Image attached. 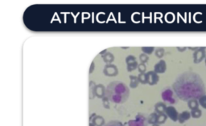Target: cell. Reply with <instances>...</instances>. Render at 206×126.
<instances>
[{"label": "cell", "mask_w": 206, "mask_h": 126, "mask_svg": "<svg viewBox=\"0 0 206 126\" xmlns=\"http://www.w3.org/2000/svg\"><path fill=\"white\" fill-rule=\"evenodd\" d=\"M173 89L179 98L184 101L197 100L205 95V84L202 80L193 72H185L180 75L173 84Z\"/></svg>", "instance_id": "cell-1"}, {"label": "cell", "mask_w": 206, "mask_h": 126, "mask_svg": "<svg viewBox=\"0 0 206 126\" xmlns=\"http://www.w3.org/2000/svg\"><path fill=\"white\" fill-rule=\"evenodd\" d=\"M206 58V51L205 48H199L193 53V62L199 64Z\"/></svg>", "instance_id": "cell-2"}, {"label": "cell", "mask_w": 206, "mask_h": 126, "mask_svg": "<svg viewBox=\"0 0 206 126\" xmlns=\"http://www.w3.org/2000/svg\"><path fill=\"white\" fill-rule=\"evenodd\" d=\"M146 74H147V82L149 85L153 86L158 84V82L159 81V76L156 72H154V71H150Z\"/></svg>", "instance_id": "cell-3"}, {"label": "cell", "mask_w": 206, "mask_h": 126, "mask_svg": "<svg viewBox=\"0 0 206 126\" xmlns=\"http://www.w3.org/2000/svg\"><path fill=\"white\" fill-rule=\"evenodd\" d=\"M165 114L168 116V117H169L170 119L172 120V121H174V122L178 120L179 113L177 112V110L175 109V107H173V106H168V107H167Z\"/></svg>", "instance_id": "cell-4"}, {"label": "cell", "mask_w": 206, "mask_h": 126, "mask_svg": "<svg viewBox=\"0 0 206 126\" xmlns=\"http://www.w3.org/2000/svg\"><path fill=\"white\" fill-rule=\"evenodd\" d=\"M126 62L127 64V71L128 72H132L134 69L138 68V62L136 61V58L134 55H129L126 59Z\"/></svg>", "instance_id": "cell-5"}, {"label": "cell", "mask_w": 206, "mask_h": 126, "mask_svg": "<svg viewBox=\"0 0 206 126\" xmlns=\"http://www.w3.org/2000/svg\"><path fill=\"white\" fill-rule=\"evenodd\" d=\"M167 70V64L164 60H160L159 61L154 64V72H156L157 74H163Z\"/></svg>", "instance_id": "cell-6"}, {"label": "cell", "mask_w": 206, "mask_h": 126, "mask_svg": "<svg viewBox=\"0 0 206 126\" xmlns=\"http://www.w3.org/2000/svg\"><path fill=\"white\" fill-rule=\"evenodd\" d=\"M162 97L165 101H168L170 103H175V100L174 97V93L171 89H166L162 93Z\"/></svg>", "instance_id": "cell-7"}, {"label": "cell", "mask_w": 206, "mask_h": 126, "mask_svg": "<svg viewBox=\"0 0 206 126\" xmlns=\"http://www.w3.org/2000/svg\"><path fill=\"white\" fill-rule=\"evenodd\" d=\"M148 123V119H146L144 116L142 115H138L136 120L134 121H131V126H146Z\"/></svg>", "instance_id": "cell-8"}, {"label": "cell", "mask_w": 206, "mask_h": 126, "mask_svg": "<svg viewBox=\"0 0 206 126\" xmlns=\"http://www.w3.org/2000/svg\"><path fill=\"white\" fill-rule=\"evenodd\" d=\"M104 73L109 76H114V75H117L118 69L114 65H107L105 68Z\"/></svg>", "instance_id": "cell-9"}, {"label": "cell", "mask_w": 206, "mask_h": 126, "mask_svg": "<svg viewBox=\"0 0 206 126\" xmlns=\"http://www.w3.org/2000/svg\"><path fill=\"white\" fill-rule=\"evenodd\" d=\"M167 109V105L164 102H158L154 105V112L158 114L165 113Z\"/></svg>", "instance_id": "cell-10"}, {"label": "cell", "mask_w": 206, "mask_h": 126, "mask_svg": "<svg viewBox=\"0 0 206 126\" xmlns=\"http://www.w3.org/2000/svg\"><path fill=\"white\" fill-rule=\"evenodd\" d=\"M191 117V113L189 111H184L181 113L179 114L178 121L180 124H184V123L189 120Z\"/></svg>", "instance_id": "cell-11"}, {"label": "cell", "mask_w": 206, "mask_h": 126, "mask_svg": "<svg viewBox=\"0 0 206 126\" xmlns=\"http://www.w3.org/2000/svg\"><path fill=\"white\" fill-rule=\"evenodd\" d=\"M199 102H198V100L196 99H192L189 100L188 101V106L191 110H194V109H199Z\"/></svg>", "instance_id": "cell-12"}, {"label": "cell", "mask_w": 206, "mask_h": 126, "mask_svg": "<svg viewBox=\"0 0 206 126\" xmlns=\"http://www.w3.org/2000/svg\"><path fill=\"white\" fill-rule=\"evenodd\" d=\"M157 116H158V113H156L155 112L150 114L148 118V124H151V125L157 124Z\"/></svg>", "instance_id": "cell-13"}, {"label": "cell", "mask_w": 206, "mask_h": 126, "mask_svg": "<svg viewBox=\"0 0 206 126\" xmlns=\"http://www.w3.org/2000/svg\"><path fill=\"white\" fill-rule=\"evenodd\" d=\"M130 79H131V83H130V87L132 89H135L137 88L139 81H138V76H134V75H130Z\"/></svg>", "instance_id": "cell-14"}, {"label": "cell", "mask_w": 206, "mask_h": 126, "mask_svg": "<svg viewBox=\"0 0 206 126\" xmlns=\"http://www.w3.org/2000/svg\"><path fill=\"white\" fill-rule=\"evenodd\" d=\"M191 116L192 118H195V119H198L200 116H202V111L200 109H194V110H191Z\"/></svg>", "instance_id": "cell-15"}, {"label": "cell", "mask_w": 206, "mask_h": 126, "mask_svg": "<svg viewBox=\"0 0 206 126\" xmlns=\"http://www.w3.org/2000/svg\"><path fill=\"white\" fill-rule=\"evenodd\" d=\"M167 119H168V116L165 113L158 114V116H157V124L163 125V124H164L166 122Z\"/></svg>", "instance_id": "cell-16"}, {"label": "cell", "mask_w": 206, "mask_h": 126, "mask_svg": "<svg viewBox=\"0 0 206 126\" xmlns=\"http://www.w3.org/2000/svg\"><path fill=\"white\" fill-rule=\"evenodd\" d=\"M105 93V89L102 85H97L95 89V94L98 97H102Z\"/></svg>", "instance_id": "cell-17"}, {"label": "cell", "mask_w": 206, "mask_h": 126, "mask_svg": "<svg viewBox=\"0 0 206 126\" xmlns=\"http://www.w3.org/2000/svg\"><path fill=\"white\" fill-rule=\"evenodd\" d=\"M154 55L157 58H163L164 55V49L163 48H157L154 50Z\"/></svg>", "instance_id": "cell-18"}, {"label": "cell", "mask_w": 206, "mask_h": 126, "mask_svg": "<svg viewBox=\"0 0 206 126\" xmlns=\"http://www.w3.org/2000/svg\"><path fill=\"white\" fill-rule=\"evenodd\" d=\"M138 79L139 83H141L142 84H148V82H147V74L146 73H139V75H138Z\"/></svg>", "instance_id": "cell-19"}, {"label": "cell", "mask_w": 206, "mask_h": 126, "mask_svg": "<svg viewBox=\"0 0 206 126\" xmlns=\"http://www.w3.org/2000/svg\"><path fill=\"white\" fill-rule=\"evenodd\" d=\"M142 51H143V53L146 55H151L154 51V47H143L141 48Z\"/></svg>", "instance_id": "cell-20"}, {"label": "cell", "mask_w": 206, "mask_h": 126, "mask_svg": "<svg viewBox=\"0 0 206 126\" xmlns=\"http://www.w3.org/2000/svg\"><path fill=\"white\" fill-rule=\"evenodd\" d=\"M93 125H95L96 126H102L104 124V120L102 116H96L93 119Z\"/></svg>", "instance_id": "cell-21"}, {"label": "cell", "mask_w": 206, "mask_h": 126, "mask_svg": "<svg viewBox=\"0 0 206 126\" xmlns=\"http://www.w3.org/2000/svg\"><path fill=\"white\" fill-rule=\"evenodd\" d=\"M198 102H199V105L203 109H206V95H203L200 97L198 99Z\"/></svg>", "instance_id": "cell-22"}, {"label": "cell", "mask_w": 206, "mask_h": 126, "mask_svg": "<svg viewBox=\"0 0 206 126\" xmlns=\"http://www.w3.org/2000/svg\"><path fill=\"white\" fill-rule=\"evenodd\" d=\"M139 60H140V62L142 64H146L149 60V56L148 55L144 54V53H142L139 55Z\"/></svg>", "instance_id": "cell-23"}, {"label": "cell", "mask_w": 206, "mask_h": 126, "mask_svg": "<svg viewBox=\"0 0 206 126\" xmlns=\"http://www.w3.org/2000/svg\"><path fill=\"white\" fill-rule=\"evenodd\" d=\"M138 70L139 73H145L146 70H147V67H146L145 64H142L141 63L140 64L138 65Z\"/></svg>", "instance_id": "cell-24"}, {"label": "cell", "mask_w": 206, "mask_h": 126, "mask_svg": "<svg viewBox=\"0 0 206 126\" xmlns=\"http://www.w3.org/2000/svg\"><path fill=\"white\" fill-rule=\"evenodd\" d=\"M166 19H167V21H168V22L172 23V21L174 20V15H173V14H172V13L168 14V15H167V16H166Z\"/></svg>", "instance_id": "cell-25"}, {"label": "cell", "mask_w": 206, "mask_h": 126, "mask_svg": "<svg viewBox=\"0 0 206 126\" xmlns=\"http://www.w3.org/2000/svg\"><path fill=\"white\" fill-rule=\"evenodd\" d=\"M104 105L106 108L109 109V103H108V100L107 99H104Z\"/></svg>", "instance_id": "cell-26"}, {"label": "cell", "mask_w": 206, "mask_h": 126, "mask_svg": "<svg viewBox=\"0 0 206 126\" xmlns=\"http://www.w3.org/2000/svg\"><path fill=\"white\" fill-rule=\"evenodd\" d=\"M177 49H178L179 51H180V52H182V51H184L187 49V48L186 47H184V48H179V47H177Z\"/></svg>", "instance_id": "cell-27"}, {"label": "cell", "mask_w": 206, "mask_h": 126, "mask_svg": "<svg viewBox=\"0 0 206 126\" xmlns=\"http://www.w3.org/2000/svg\"><path fill=\"white\" fill-rule=\"evenodd\" d=\"M151 126H160V125H159V124H154V125H151Z\"/></svg>", "instance_id": "cell-28"}, {"label": "cell", "mask_w": 206, "mask_h": 126, "mask_svg": "<svg viewBox=\"0 0 206 126\" xmlns=\"http://www.w3.org/2000/svg\"><path fill=\"white\" fill-rule=\"evenodd\" d=\"M90 126H94V125L93 124H90Z\"/></svg>", "instance_id": "cell-29"}, {"label": "cell", "mask_w": 206, "mask_h": 126, "mask_svg": "<svg viewBox=\"0 0 206 126\" xmlns=\"http://www.w3.org/2000/svg\"><path fill=\"white\" fill-rule=\"evenodd\" d=\"M205 65H206V58L205 59Z\"/></svg>", "instance_id": "cell-30"}]
</instances>
